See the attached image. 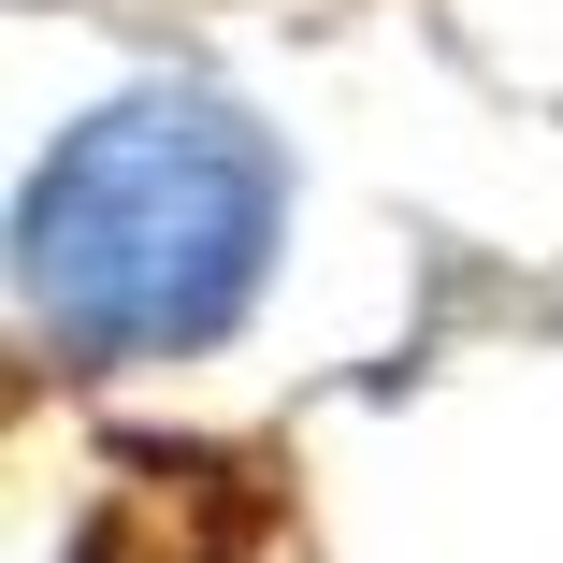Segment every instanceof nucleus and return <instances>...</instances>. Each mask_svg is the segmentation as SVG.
I'll return each instance as SVG.
<instances>
[{"instance_id": "nucleus-1", "label": "nucleus", "mask_w": 563, "mask_h": 563, "mask_svg": "<svg viewBox=\"0 0 563 563\" xmlns=\"http://www.w3.org/2000/svg\"><path fill=\"white\" fill-rule=\"evenodd\" d=\"M275 261V145L202 87H131L30 174L15 303L87 362H159L232 332Z\"/></svg>"}, {"instance_id": "nucleus-2", "label": "nucleus", "mask_w": 563, "mask_h": 563, "mask_svg": "<svg viewBox=\"0 0 563 563\" xmlns=\"http://www.w3.org/2000/svg\"><path fill=\"white\" fill-rule=\"evenodd\" d=\"M246 534H261L246 477H217V463H131L117 506H101V534H87V563H232Z\"/></svg>"}]
</instances>
